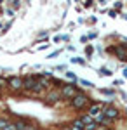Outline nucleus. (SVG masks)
I'll return each mask as SVG.
<instances>
[{
    "label": "nucleus",
    "mask_w": 127,
    "mask_h": 130,
    "mask_svg": "<svg viewBox=\"0 0 127 130\" xmlns=\"http://www.w3.org/2000/svg\"><path fill=\"white\" fill-rule=\"evenodd\" d=\"M87 101H89V97L85 94H80V92H78V94H75V95L71 97V102H70V104H71L73 109H82V108L87 104Z\"/></svg>",
    "instance_id": "f257e3e1"
},
{
    "label": "nucleus",
    "mask_w": 127,
    "mask_h": 130,
    "mask_svg": "<svg viewBox=\"0 0 127 130\" xmlns=\"http://www.w3.org/2000/svg\"><path fill=\"white\" fill-rule=\"evenodd\" d=\"M75 94H77V87H75L73 83H70V85H63V87H61V92H59V95L65 97V99H71Z\"/></svg>",
    "instance_id": "f03ea898"
},
{
    "label": "nucleus",
    "mask_w": 127,
    "mask_h": 130,
    "mask_svg": "<svg viewBox=\"0 0 127 130\" xmlns=\"http://www.w3.org/2000/svg\"><path fill=\"white\" fill-rule=\"evenodd\" d=\"M101 113H103V116H105L106 120H115L118 116L117 108H113V106H106L105 109H101Z\"/></svg>",
    "instance_id": "7ed1b4c3"
},
{
    "label": "nucleus",
    "mask_w": 127,
    "mask_h": 130,
    "mask_svg": "<svg viewBox=\"0 0 127 130\" xmlns=\"http://www.w3.org/2000/svg\"><path fill=\"white\" fill-rule=\"evenodd\" d=\"M9 87L12 90H19L23 89V78H19V76H12V78H9Z\"/></svg>",
    "instance_id": "20e7f679"
},
{
    "label": "nucleus",
    "mask_w": 127,
    "mask_h": 130,
    "mask_svg": "<svg viewBox=\"0 0 127 130\" xmlns=\"http://www.w3.org/2000/svg\"><path fill=\"white\" fill-rule=\"evenodd\" d=\"M35 85H37V78L35 76H28V78L23 80V89H26V90H33Z\"/></svg>",
    "instance_id": "39448f33"
},
{
    "label": "nucleus",
    "mask_w": 127,
    "mask_h": 130,
    "mask_svg": "<svg viewBox=\"0 0 127 130\" xmlns=\"http://www.w3.org/2000/svg\"><path fill=\"white\" fill-rule=\"evenodd\" d=\"M111 52H115V54H117L122 61H127V50L124 49V47H113V49H111Z\"/></svg>",
    "instance_id": "423d86ee"
},
{
    "label": "nucleus",
    "mask_w": 127,
    "mask_h": 130,
    "mask_svg": "<svg viewBox=\"0 0 127 130\" xmlns=\"http://www.w3.org/2000/svg\"><path fill=\"white\" fill-rule=\"evenodd\" d=\"M101 113V104H92L91 108L87 109V115L92 118V116H96V115H99Z\"/></svg>",
    "instance_id": "0eeeda50"
},
{
    "label": "nucleus",
    "mask_w": 127,
    "mask_h": 130,
    "mask_svg": "<svg viewBox=\"0 0 127 130\" xmlns=\"http://www.w3.org/2000/svg\"><path fill=\"white\" fill-rule=\"evenodd\" d=\"M80 120H82V123H84V125H91V123H94V121H92V118H91L89 115H85V116H82Z\"/></svg>",
    "instance_id": "6e6552de"
},
{
    "label": "nucleus",
    "mask_w": 127,
    "mask_h": 130,
    "mask_svg": "<svg viewBox=\"0 0 127 130\" xmlns=\"http://www.w3.org/2000/svg\"><path fill=\"white\" fill-rule=\"evenodd\" d=\"M99 75H103V76H110V75H111V71L106 70V68H101V70H99Z\"/></svg>",
    "instance_id": "1a4fd4ad"
},
{
    "label": "nucleus",
    "mask_w": 127,
    "mask_h": 130,
    "mask_svg": "<svg viewBox=\"0 0 127 130\" xmlns=\"http://www.w3.org/2000/svg\"><path fill=\"white\" fill-rule=\"evenodd\" d=\"M59 99V94H50L49 95V102H54V101Z\"/></svg>",
    "instance_id": "9d476101"
},
{
    "label": "nucleus",
    "mask_w": 127,
    "mask_h": 130,
    "mask_svg": "<svg viewBox=\"0 0 127 130\" xmlns=\"http://www.w3.org/2000/svg\"><path fill=\"white\" fill-rule=\"evenodd\" d=\"M66 76H68L70 80H73V82L77 80V76H75V75H73V73H70V71H66Z\"/></svg>",
    "instance_id": "9b49d317"
},
{
    "label": "nucleus",
    "mask_w": 127,
    "mask_h": 130,
    "mask_svg": "<svg viewBox=\"0 0 127 130\" xmlns=\"http://www.w3.org/2000/svg\"><path fill=\"white\" fill-rule=\"evenodd\" d=\"M82 85H85V87H92L94 83H92V82H87V80H82Z\"/></svg>",
    "instance_id": "f8f14e48"
},
{
    "label": "nucleus",
    "mask_w": 127,
    "mask_h": 130,
    "mask_svg": "<svg viewBox=\"0 0 127 130\" xmlns=\"http://www.w3.org/2000/svg\"><path fill=\"white\" fill-rule=\"evenodd\" d=\"M70 130H84V128H82V127H73V125H71V127H70Z\"/></svg>",
    "instance_id": "ddd939ff"
},
{
    "label": "nucleus",
    "mask_w": 127,
    "mask_h": 130,
    "mask_svg": "<svg viewBox=\"0 0 127 130\" xmlns=\"http://www.w3.org/2000/svg\"><path fill=\"white\" fill-rule=\"evenodd\" d=\"M58 54H59V50H56V52H52V54H50L49 57H50V59H52V57H56V56H58Z\"/></svg>",
    "instance_id": "4468645a"
},
{
    "label": "nucleus",
    "mask_w": 127,
    "mask_h": 130,
    "mask_svg": "<svg viewBox=\"0 0 127 130\" xmlns=\"http://www.w3.org/2000/svg\"><path fill=\"white\" fill-rule=\"evenodd\" d=\"M124 75H125V76H127V70H124Z\"/></svg>",
    "instance_id": "2eb2a0df"
},
{
    "label": "nucleus",
    "mask_w": 127,
    "mask_h": 130,
    "mask_svg": "<svg viewBox=\"0 0 127 130\" xmlns=\"http://www.w3.org/2000/svg\"><path fill=\"white\" fill-rule=\"evenodd\" d=\"M124 18H125V19H127V16H124Z\"/></svg>",
    "instance_id": "dca6fc26"
}]
</instances>
